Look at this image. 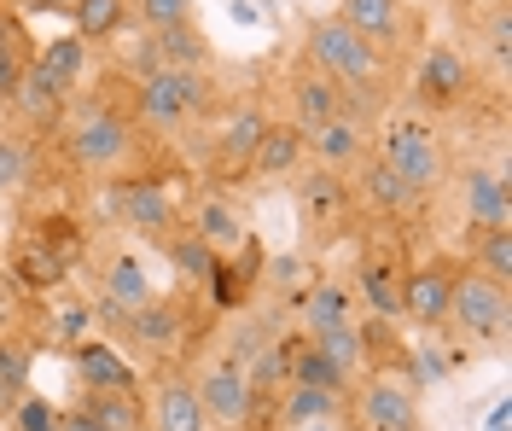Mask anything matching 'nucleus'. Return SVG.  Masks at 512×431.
Wrapping results in <instances>:
<instances>
[{
  "instance_id": "nucleus-13",
  "label": "nucleus",
  "mask_w": 512,
  "mask_h": 431,
  "mask_svg": "<svg viewBox=\"0 0 512 431\" xmlns=\"http://www.w3.org/2000/svg\"><path fill=\"white\" fill-rule=\"evenodd\" d=\"M152 298H158V286H152V274H146V263L134 251H105L99 257V303L105 309L134 315L140 303H152Z\"/></svg>"
},
{
  "instance_id": "nucleus-12",
  "label": "nucleus",
  "mask_w": 512,
  "mask_h": 431,
  "mask_svg": "<svg viewBox=\"0 0 512 431\" xmlns=\"http://www.w3.org/2000/svg\"><path fill=\"white\" fill-rule=\"evenodd\" d=\"M460 216L466 228H495V222H512V181L501 164H472L460 175Z\"/></svg>"
},
{
  "instance_id": "nucleus-10",
  "label": "nucleus",
  "mask_w": 512,
  "mask_h": 431,
  "mask_svg": "<svg viewBox=\"0 0 512 431\" xmlns=\"http://www.w3.org/2000/svg\"><path fill=\"white\" fill-rule=\"evenodd\" d=\"M454 274L460 263L454 257H431V263H419L402 274V321H414V327L437 332L448 321V298H454Z\"/></svg>"
},
{
  "instance_id": "nucleus-6",
  "label": "nucleus",
  "mask_w": 512,
  "mask_h": 431,
  "mask_svg": "<svg viewBox=\"0 0 512 431\" xmlns=\"http://www.w3.org/2000/svg\"><path fill=\"white\" fill-rule=\"evenodd\" d=\"M350 420L355 431H419V397L414 385H402V379H390V373H367V379H355L350 385Z\"/></svg>"
},
{
  "instance_id": "nucleus-14",
  "label": "nucleus",
  "mask_w": 512,
  "mask_h": 431,
  "mask_svg": "<svg viewBox=\"0 0 512 431\" xmlns=\"http://www.w3.org/2000/svg\"><path fill=\"white\" fill-rule=\"evenodd\" d=\"M286 88H291V123H297V129H320V123L344 117V88H338L320 65H309V59L291 70Z\"/></svg>"
},
{
  "instance_id": "nucleus-22",
  "label": "nucleus",
  "mask_w": 512,
  "mask_h": 431,
  "mask_svg": "<svg viewBox=\"0 0 512 431\" xmlns=\"http://www.w3.org/2000/svg\"><path fill=\"white\" fill-rule=\"evenodd\" d=\"M76 373H82V391H134V367L99 338L76 344Z\"/></svg>"
},
{
  "instance_id": "nucleus-17",
  "label": "nucleus",
  "mask_w": 512,
  "mask_h": 431,
  "mask_svg": "<svg viewBox=\"0 0 512 431\" xmlns=\"http://www.w3.org/2000/svg\"><path fill=\"white\" fill-rule=\"evenodd\" d=\"M192 233H198L216 257H239L245 239H251L245 216H239V204H227L222 193H204V199L192 204Z\"/></svg>"
},
{
  "instance_id": "nucleus-47",
  "label": "nucleus",
  "mask_w": 512,
  "mask_h": 431,
  "mask_svg": "<svg viewBox=\"0 0 512 431\" xmlns=\"http://www.w3.org/2000/svg\"><path fill=\"white\" fill-rule=\"evenodd\" d=\"M245 431H256V426H245Z\"/></svg>"
},
{
  "instance_id": "nucleus-8",
  "label": "nucleus",
  "mask_w": 512,
  "mask_h": 431,
  "mask_svg": "<svg viewBox=\"0 0 512 431\" xmlns=\"http://www.w3.org/2000/svg\"><path fill=\"white\" fill-rule=\"evenodd\" d=\"M111 210H117V222H123L128 233H140V239H152V245H163L169 233L181 228V204L169 199L163 181H146V175L117 181V187H111Z\"/></svg>"
},
{
  "instance_id": "nucleus-29",
  "label": "nucleus",
  "mask_w": 512,
  "mask_h": 431,
  "mask_svg": "<svg viewBox=\"0 0 512 431\" xmlns=\"http://www.w3.org/2000/svg\"><path fill=\"white\" fill-rule=\"evenodd\" d=\"M286 350H291V385H315V391H332V397H350V379L326 362L309 338H286Z\"/></svg>"
},
{
  "instance_id": "nucleus-39",
  "label": "nucleus",
  "mask_w": 512,
  "mask_h": 431,
  "mask_svg": "<svg viewBox=\"0 0 512 431\" xmlns=\"http://www.w3.org/2000/svg\"><path fill=\"white\" fill-rule=\"evenodd\" d=\"M198 0H128V12L140 18V30H169V24H187Z\"/></svg>"
},
{
  "instance_id": "nucleus-18",
  "label": "nucleus",
  "mask_w": 512,
  "mask_h": 431,
  "mask_svg": "<svg viewBox=\"0 0 512 431\" xmlns=\"http://www.w3.org/2000/svg\"><path fill=\"white\" fill-rule=\"evenodd\" d=\"M262 129H268V117L256 111V105H239L233 117L222 123V134H216V175H245L251 169V152H256V140H262Z\"/></svg>"
},
{
  "instance_id": "nucleus-34",
  "label": "nucleus",
  "mask_w": 512,
  "mask_h": 431,
  "mask_svg": "<svg viewBox=\"0 0 512 431\" xmlns=\"http://www.w3.org/2000/svg\"><path fill=\"white\" fill-rule=\"evenodd\" d=\"M163 257L175 263V274H187V280H210V274H216V263H222V257H216V251H210V245H204L192 228L169 233V239H163Z\"/></svg>"
},
{
  "instance_id": "nucleus-23",
  "label": "nucleus",
  "mask_w": 512,
  "mask_h": 431,
  "mask_svg": "<svg viewBox=\"0 0 512 431\" xmlns=\"http://www.w3.org/2000/svg\"><path fill=\"white\" fill-rule=\"evenodd\" d=\"M361 199L373 204V210H384V216H408L414 204H425L384 158H361Z\"/></svg>"
},
{
  "instance_id": "nucleus-9",
  "label": "nucleus",
  "mask_w": 512,
  "mask_h": 431,
  "mask_svg": "<svg viewBox=\"0 0 512 431\" xmlns=\"http://www.w3.org/2000/svg\"><path fill=\"white\" fill-rule=\"evenodd\" d=\"M297 216H303V228L315 245H332L338 233L350 228V187H344V175L338 169H309V175H297Z\"/></svg>"
},
{
  "instance_id": "nucleus-45",
  "label": "nucleus",
  "mask_w": 512,
  "mask_h": 431,
  "mask_svg": "<svg viewBox=\"0 0 512 431\" xmlns=\"http://www.w3.org/2000/svg\"><path fill=\"white\" fill-rule=\"evenodd\" d=\"M478 6H512V0H478Z\"/></svg>"
},
{
  "instance_id": "nucleus-30",
  "label": "nucleus",
  "mask_w": 512,
  "mask_h": 431,
  "mask_svg": "<svg viewBox=\"0 0 512 431\" xmlns=\"http://www.w3.org/2000/svg\"><path fill=\"white\" fill-rule=\"evenodd\" d=\"M64 105V88L53 82V76H41V70H24V82H18V94H12V111L24 117V123H35V129H47L53 117H59Z\"/></svg>"
},
{
  "instance_id": "nucleus-24",
  "label": "nucleus",
  "mask_w": 512,
  "mask_h": 431,
  "mask_svg": "<svg viewBox=\"0 0 512 431\" xmlns=\"http://www.w3.org/2000/svg\"><path fill=\"white\" fill-rule=\"evenodd\" d=\"M355 292L367 298V309L379 321H402V268L390 263V257H367L361 274H355Z\"/></svg>"
},
{
  "instance_id": "nucleus-35",
  "label": "nucleus",
  "mask_w": 512,
  "mask_h": 431,
  "mask_svg": "<svg viewBox=\"0 0 512 431\" xmlns=\"http://www.w3.org/2000/svg\"><path fill=\"white\" fill-rule=\"evenodd\" d=\"M350 315V292L338 286V280H315L309 292H303V332L326 327V321H344Z\"/></svg>"
},
{
  "instance_id": "nucleus-38",
  "label": "nucleus",
  "mask_w": 512,
  "mask_h": 431,
  "mask_svg": "<svg viewBox=\"0 0 512 431\" xmlns=\"http://www.w3.org/2000/svg\"><path fill=\"white\" fill-rule=\"evenodd\" d=\"M24 367H30V356L18 344H0V420H12V408L24 397Z\"/></svg>"
},
{
  "instance_id": "nucleus-2",
  "label": "nucleus",
  "mask_w": 512,
  "mask_h": 431,
  "mask_svg": "<svg viewBox=\"0 0 512 431\" xmlns=\"http://www.w3.org/2000/svg\"><path fill=\"white\" fill-rule=\"evenodd\" d=\"M64 140H70V158L88 169V175H117L134 158V123H128L117 105H99V100L76 105Z\"/></svg>"
},
{
  "instance_id": "nucleus-32",
  "label": "nucleus",
  "mask_w": 512,
  "mask_h": 431,
  "mask_svg": "<svg viewBox=\"0 0 512 431\" xmlns=\"http://www.w3.org/2000/svg\"><path fill=\"white\" fill-rule=\"evenodd\" d=\"M70 18L82 41H111L128 24V0H70Z\"/></svg>"
},
{
  "instance_id": "nucleus-33",
  "label": "nucleus",
  "mask_w": 512,
  "mask_h": 431,
  "mask_svg": "<svg viewBox=\"0 0 512 431\" xmlns=\"http://www.w3.org/2000/svg\"><path fill=\"white\" fill-rule=\"evenodd\" d=\"M472 268H483L489 280L512 286V222L478 228V239H472Z\"/></svg>"
},
{
  "instance_id": "nucleus-41",
  "label": "nucleus",
  "mask_w": 512,
  "mask_h": 431,
  "mask_svg": "<svg viewBox=\"0 0 512 431\" xmlns=\"http://www.w3.org/2000/svg\"><path fill=\"white\" fill-rule=\"evenodd\" d=\"M24 175H30V152L18 140H0V193H18Z\"/></svg>"
},
{
  "instance_id": "nucleus-37",
  "label": "nucleus",
  "mask_w": 512,
  "mask_h": 431,
  "mask_svg": "<svg viewBox=\"0 0 512 431\" xmlns=\"http://www.w3.org/2000/svg\"><path fill=\"white\" fill-rule=\"evenodd\" d=\"M64 268H70V263H64V257H53V251H47L41 239L18 251V280H24V286H35V292H47V286H59V280H64Z\"/></svg>"
},
{
  "instance_id": "nucleus-3",
  "label": "nucleus",
  "mask_w": 512,
  "mask_h": 431,
  "mask_svg": "<svg viewBox=\"0 0 512 431\" xmlns=\"http://www.w3.org/2000/svg\"><path fill=\"white\" fill-rule=\"evenodd\" d=\"M448 327H460L478 344H507L512 327V286L489 280L483 268H460L454 274V298H448Z\"/></svg>"
},
{
  "instance_id": "nucleus-26",
  "label": "nucleus",
  "mask_w": 512,
  "mask_h": 431,
  "mask_svg": "<svg viewBox=\"0 0 512 431\" xmlns=\"http://www.w3.org/2000/svg\"><path fill=\"white\" fill-rule=\"evenodd\" d=\"M30 65H35L30 30H24L18 18L0 12V105H12V94H18V82H24V70Z\"/></svg>"
},
{
  "instance_id": "nucleus-7",
  "label": "nucleus",
  "mask_w": 512,
  "mask_h": 431,
  "mask_svg": "<svg viewBox=\"0 0 512 431\" xmlns=\"http://www.w3.org/2000/svg\"><path fill=\"white\" fill-rule=\"evenodd\" d=\"M192 391H198V402H204L210 431H245L256 420V391H251L245 367L233 362V356L198 367V385H192Z\"/></svg>"
},
{
  "instance_id": "nucleus-21",
  "label": "nucleus",
  "mask_w": 512,
  "mask_h": 431,
  "mask_svg": "<svg viewBox=\"0 0 512 431\" xmlns=\"http://www.w3.org/2000/svg\"><path fill=\"white\" fill-rule=\"evenodd\" d=\"M146 426L152 431H210L192 379H163L158 391H152V420H146Z\"/></svg>"
},
{
  "instance_id": "nucleus-19",
  "label": "nucleus",
  "mask_w": 512,
  "mask_h": 431,
  "mask_svg": "<svg viewBox=\"0 0 512 431\" xmlns=\"http://www.w3.org/2000/svg\"><path fill=\"white\" fill-rule=\"evenodd\" d=\"M367 134L361 123H350V117H332V123H320V129H309V158H315L320 169H355L361 158H367Z\"/></svg>"
},
{
  "instance_id": "nucleus-44",
  "label": "nucleus",
  "mask_w": 512,
  "mask_h": 431,
  "mask_svg": "<svg viewBox=\"0 0 512 431\" xmlns=\"http://www.w3.org/2000/svg\"><path fill=\"white\" fill-rule=\"evenodd\" d=\"M64 431H99V426L88 420V414H64Z\"/></svg>"
},
{
  "instance_id": "nucleus-20",
  "label": "nucleus",
  "mask_w": 512,
  "mask_h": 431,
  "mask_svg": "<svg viewBox=\"0 0 512 431\" xmlns=\"http://www.w3.org/2000/svg\"><path fill=\"white\" fill-rule=\"evenodd\" d=\"M303 338H309V344H315L320 356L338 367V373H344L350 385L361 379V367H367V327H361L355 315H344V321H326V327L303 332Z\"/></svg>"
},
{
  "instance_id": "nucleus-28",
  "label": "nucleus",
  "mask_w": 512,
  "mask_h": 431,
  "mask_svg": "<svg viewBox=\"0 0 512 431\" xmlns=\"http://www.w3.org/2000/svg\"><path fill=\"white\" fill-rule=\"evenodd\" d=\"M338 408L344 397H332V391H315V385H286V397H280V420L291 431H315L326 420H338Z\"/></svg>"
},
{
  "instance_id": "nucleus-11",
  "label": "nucleus",
  "mask_w": 512,
  "mask_h": 431,
  "mask_svg": "<svg viewBox=\"0 0 512 431\" xmlns=\"http://www.w3.org/2000/svg\"><path fill=\"white\" fill-rule=\"evenodd\" d=\"M128 338V344H140L146 356H169V350H181L187 344V298H152V303H140L134 315H123V327H117Z\"/></svg>"
},
{
  "instance_id": "nucleus-46",
  "label": "nucleus",
  "mask_w": 512,
  "mask_h": 431,
  "mask_svg": "<svg viewBox=\"0 0 512 431\" xmlns=\"http://www.w3.org/2000/svg\"><path fill=\"white\" fill-rule=\"evenodd\" d=\"M134 431H152V426H134Z\"/></svg>"
},
{
  "instance_id": "nucleus-36",
  "label": "nucleus",
  "mask_w": 512,
  "mask_h": 431,
  "mask_svg": "<svg viewBox=\"0 0 512 431\" xmlns=\"http://www.w3.org/2000/svg\"><path fill=\"white\" fill-rule=\"evenodd\" d=\"M478 41H483V59L495 70H507V59H512V6H483Z\"/></svg>"
},
{
  "instance_id": "nucleus-4",
  "label": "nucleus",
  "mask_w": 512,
  "mask_h": 431,
  "mask_svg": "<svg viewBox=\"0 0 512 431\" xmlns=\"http://www.w3.org/2000/svg\"><path fill=\"white\" fill-rule=\"evenodd\" d=\"M134 105L152 129H181V123H198L210 111V76L204 70H152L134 82Z\"/></svg>"
},
{
  "instance_id": "nucleus-42",
  "label": "nucleus",
  "mask_w": 512,
  "mask_h": 431,
  "mask_svg": "<svg viewBox=\"0 0 512 431\" xmlns=\"http://www.w3.org/2000/svg\"><path fill=\"white\" fill-rule=\"evenodd\" d=\"M88 321H94V309H88V303H70V309L59 315V338L82 344V338H88Z\"/></svg>"
},
{
  "instance_id": "nucleus-25",
  "label": "nucleus",
  "mask_w": 512,
  "mask_h": 431,
  "mask_svg": "<svg viewBox=\"0 0 512 431\" xmlns=\"http://www.w3.org/2000/svg\"><path fill=\"white\" fill-rule=\"evenodd\" d=\"M152 47H158V65L169 70H210V35L198 30V24H169V30H152Z\"/></svg>"
},
{
  "instance_id": "nucleus-1",
  "label": "nucleus",
  "mask_w": 512,
  "mask_h": 431,
  "mask_svg": "<svg viewBox=\"0 0 512 431\" xmlns=\"http://www.w3.org/2000/svg\"><path fill=\"white\" fill-rule=\"evenodd\" d=\"M379 158L414 187L419 199H431V193L448 181V140L431 129L425 117H414V111L384 117L379 123Z\"/></svg>"
},
{
  "instance_id": "nucleus-31",
  "label": "nucleus",
  "mask_w": 512,
  "mask_h": 431,
  "mask_svg": "<svg viewBox=\"0 0 512 431\" xmlns=\"http://www.w3.org/2000/svg\"><path fill=\"white\" fill-rule=\"evenodd\" d=\"M76 414H88L99 431H134V426H146V408H140V397H134V391H88V402H82Z\"/></svg>"
},
{
  "instance_id": "nucleus-40",
  "label": "nucleus",
  "mask_w": 512,
  "mask_h": 431,
  "mask_svg": "<svg viewBox=\"0 0 512 431\" xmlns=\"http://www.w3.org/2000/svg\"><path fill=\"white\" fill-rule=\"evenodd\" d=\"M18 426L24 431H64V414L53 408V402H41V397H18Z\"/></svg>"
},
{
  "instance_id": "nucleus-15",
  "label": "nucleus",
  "mask_w": 512,
  "mask_h": 431,
  "mask_svg": "<svg viewBox=\"0 0 512 431\" xmlns=\"http://www.w3.org/2000/svg\"><path fill=\"white\" fill-rule=\"evenodd\" d=\"M303 158H309V129H297V123H268L245 175H256V181H291V175H303Z\"/></svg>"
},
{
  "instance_id": "nucleus-27",
  "label": "nucleus",
  "mask_w": 512,
  "mask_h": 431,
  "mask_svg": "<svg viewBox=\"0 0 512 431\" xmlns=\"http://www.w3.org/2000/svg\"><path fill=\"white\" fill-rule=\"evenodd\" d=\"M35 70L53 76L64 94H70V88L82 82V70H88V41H82V35H53V41H41V47H35Z\"/></svg>"
},
{
  "instance_id": "nucleus-5",
  "label": "nucleus",
  "mask_w": 512,
  "mask_h": 431,
  "mask_svg": "<svg viewBox=\"0 0 512 431\" xmlns=\"http://www.w3.org/2000/svg\"><path fill=\"white\" fill-rule=\"evenodd\" d=\"M472 94H478V65L454 41H431L414 70L419 111H460V105H472Z\"/></svg>"
},
{
  "instance_id": "nucleus-43",
  "label": "nucleus",
  "mask_w": 512,
  "mask_h": 431,
  "mask_svg": "<svg viewBox=\"0 0 512 431\" xmlns=\"http://www.w3.org/2000/svg\"><path fill=\"white\" fill-rule=\"evenodd\" d=\"M414 379H419V385H443L448 362L437 356V350H414Z\"/></svg>"
},
{
  "instance_id": "nucleus-16",
  "label": "nucleus",
  "mask_w": 512,
  "mask_h": 431,
  "mask_svg": "<svg viewBox=\"0 0 512 431\" xmlns=\"http://www.w3.org/2000/svg\"><path fill=\"white\" fill-rule=\"evenodd\" d=\"M338 18L373 47H396L408 35V0H338Z\"/></svg>"
}]
</instances>
